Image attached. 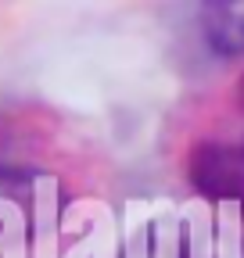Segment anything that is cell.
Returning <instances> with one entry per match:
<instances>
[{
  "label": "cell",
  "instance_id": "6da1fadb",
  "mask_svg": "<svg viewBox=\"0 0 244 258\" xmlns=\"http://www.w3.org/2000/svg\"><path fill=\"white\" fill-rule=\"evenodd\" d=\"M183 179L205 201L244 205V137H201L183 158Z\"/></svg>",
  "mask_w": 244,
  "mask_h": 258
},
{
  "label": "cell",
  "instance_id": "7a4b0ae2",
  "mask_svg": "<svg viewBox=\"0 0 244 258\" xmlns=\"http://www.w3.org/2000/svg\"><path fill=\"white\" fill-rule=\"evenodd\" d=\"M54 176L40 165L0 158V237L15 226H33L50 198Z\"/></svg>",
  "mask_w": 244,
  "mask_h": 258
},
{
  "label": "cell",
  "instance_id": "3957f363",
  "mask_svg": "<svg viewBox=\"0 0 244 258\" xmlns=\"http://www.w3.org/2000/svg\"><path fill=\"white\" fill-rule=\"evenodd\" d=\"M201 40L219 57H244V0H198Z\"/></svg>",
  "mask_w": 244,
  "mask_h": 258
},
{
  "label": "cell",
  "instance_id": "277c9868",
  "mask_svg": "<svg viewBox=\"0 0 244 258\" xmlns=\"http://www.w3.org/2000/svg\"><path fill=\"white\" fill-rule=\"evenodd\" d=\"M233 101H237V111L244 115V76L237 79V90H233Z\"/></svg>",
  "mask_w": 244,
  "mask_h": 258
}]
</instances>
